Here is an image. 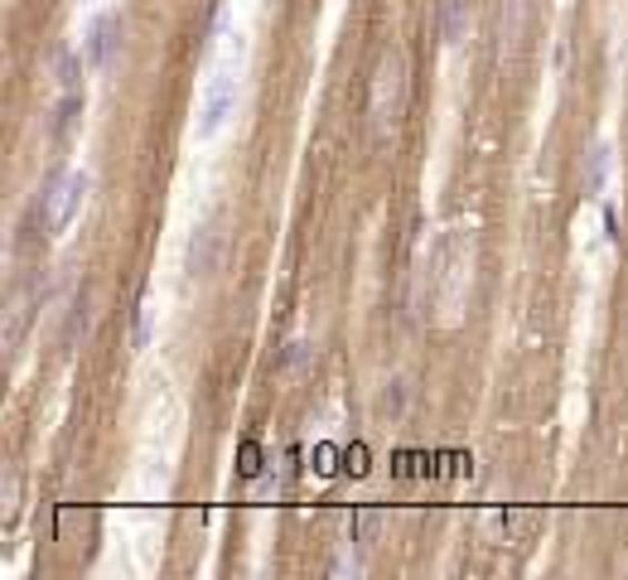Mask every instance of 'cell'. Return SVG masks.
<instances>
[{
  "label": "cell",
  "mask_w": 628,
  "mask_h": 580,
  "mask_svg": "<svg viewBox=\"0 0 628 580\" xmlns=\"http://www.w3.org/2000/svg\"><path fill=\"white\" fill-rule=\"evenodd\" d=\"M407 97H411V73H407V53L387 49L382 59L372 63L368 78V121L377 136H392L407 117Z\"/></svg>",
  "instance_id": "cell-1"
},
{
  "label": "cell",
  "mask_w": 628,
  "mask_h": 580,
  "mask_svg": "<svg viewBox=\"0 0 628 580\" xmlns=\"http://www.w3.org/2000/svg\"><path fill=\"white\" fill-rule=\"evenodd\" d=\"M92 189V174L88 170H59L39 193V218H44V232L49 238H59V232L73 223V213L82 209V199H88Z\"/></svg>",
  "instance_id": "cell-2"
},
{
  "label": "cell",
  "mask_w": 628,
  "mask_h": 580,
  "mask_svg": "<svg viewBox=\"0 0 628 580\" xmlns=\"http://www.w3.org/2000/svg\"><path fill=\"white\" fill-rule=\"evenodd\" d=\"M39 306H44L39 281H34V276H24V281L10 290V306H6V358H10V363L20 358V343H24V334H30Z\"/></svg>",
  "instance_id": "cell-3"
},
{
  "label": "cell",
  "mask_w": 628,
  "mask_h": 580,
  "mask_svg": "<svg viewBox=\"0 0 628 580\" xmlns=\"http://www.w3.org/2000/svg\"><path fill=\"white\" fill-rule=\"evenodd\" d=\"M222 247H228V232H222V213L203 218V223L193 228L189 247H185V271L193 276V281H199V276H213V271H218Z\"/></svg>",
  "instance_id": "cell-4"
},
{
  "label": "cell",
  "mask_w": 628,
  "mask_h": 580,
  "mask_svg": "<svg viewBox=\"0 0 628 580\" xmlns=\"http://www.w3.org/2000/svg\"><path fill=\"white\" fill-rule=\"evenodd\" d=\"M232 112H237V78L232 73H213V82H208V92L199 102V136L203 141H213V136L228 127Z\"/></svg>",
  "instance_id": "cell-5"
},
{
  "label": "cell",
  "mask_w": 628,
  "mask_h": 580,
  "mask_svg": "<svg viewBox=\"0 0 628 580\" xmlns=\"http://www.w3.org/2000/svg\"><path fill=\"white\" fill-rule=\"evenodd\" d=\"M121 34H126V20L117 16V10H102V16L88 24V34H82V59H88V68H107L111 59H117Z\"/></svg>",
  "instance_id": "cell-6"
},
{
  "label": "cell",
  "mask_w": 628,
  "mask_h": 580,
  "mask_svg": "<svg viewBox=\"0 0 628 580\" xmlns=\"http://www.w3.org/2000/svg\"><path fill=\"white\" fill-rule=\"evenodd\" d=\"M88 324H92V290L82 286L78 296H73V306H68V324H63V349H73V343L88 334Z\"/></svg>",
  "instance_id": "cell-7"
},
{
  "label": "cell",
  "mask_w": 628,
  "mask_h": 580,
  "mask_svg": "<svg viewBox=\"0 0 628 580\" xmlns=\"http://www.w3.org/2000/svg\"><path fill=\"white\" fill-rule=\"evenodd\" d=\"M469 24V0H440V39L445 44H459Z\"/></svg>",
  "instance_id": "cell-8"
},
{
  "label": "cell",
  "mask_w": 628,
  "mask_h": 580,
  "mask_svg": "<svg viewBox=\"0 0 628 580\" xmlns=\"http://www.w3.org/2000/svg\"><path fill=\"white\" fill-rule=\"evenodd\" d=\"M78 117H82V92L73 88V92H63V102H59V107H53V127H49V131H53V141H63V136L73 131V121H78Z\"/></svg>",
  "instance_id": "cell-9"
},
{
  "label": "cell",
  "mask_w": 628,
  "mask_h": 580,
  "mask_svg": "<svg viewBox=\"0 0 628 580\" xmlns=\"http://www.w3.org/2000/svg\"><path fill=\"white\" fill-rule=\"evenodd\" d=\"M527 6L532 0H502V44H518L522 39V30H527Z\"/></svg>",
  "instance_id": "cell-10"
},
{
  "label": "cell",
  "mask_w": 628,
  "mask_h": 580,
  "mask_svg": "<svg viewBox=\"0 0 628 580\" xmlns=\"http://www.w3.org/2000/svg\"><path fill=\"white\" fill-rule=\"evenodd\" d=\"M605 174H609V146H595L590 150V170H585V193H590V199L605 189Z\"/></svg>",
  "instance_id": "cell-11"
},
{
  "label": "cell",
  "mask_w": 628,
  "mask_h": 580,
  "mask_svg": "<svg viewBox=\"0 0 628 580\" xmlns=\"http://www.w3.org/2000/svg\"><path fill=\"white\" fill-rule=\"evenodd\" d=\"M150 334H156V310H150V300H141V306H136V329H131V349L141 353L146 343H150Z\"/></svg>",
  "instance_id": "cell-12"
},
{
  "label": "cell",
  "mask_w": 628,
  "mask_h": 580,
  "mask_svg": "<svg viewBox=\"0 0 628 580\" xmlns=\"http://www.w3.org/2000/svg\"><path fill=\"white\" fill-rule=\"evenodd\" d=\"M82 63L88 59H78V53H59V82H63V92H73L78 88V78H82Z\"/></svg>",
  "instance_id": "cell-13"
},
{
  "label": "cell",
  "mask_w": 628,
  "mask_h": 580,
  "mask_svg": "<svg viewBox=\"0 0 628 580\" xmlns=\"http://www.w3.org/2000/svg\"><path fill=\"white\" fill-rule=\"evenodd\" d=\"M16 508H20V469L10 464L6 469V518H16Z\"/></svg>",
  "instance_id": "cell-14"
},
{
  "label": "cell",
  "mask_w": 628,
  "mask_h": 580,
  "mask_svg": "<svg viewBox=\"0 0 628 580\" xmlns=\"http://www.w3.org/2000/svg\"><path fill=\"white\" fill-rule=\"evenodd\" d=\"M242 474L247 479L261 474V446H257V440H242Z\"/></svg>",
  "instance_id": "cell-15"
}]
</instances>
